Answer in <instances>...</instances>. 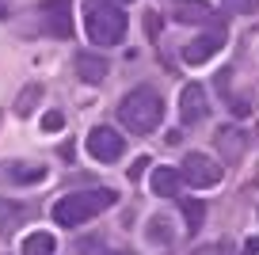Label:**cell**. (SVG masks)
I'll list each match as a JSON object with an SVG mask.
<instances>
[{
  "label": "cell",
  "mask_w": 259,
  "mask_h": 255,
  "mask_svg": "<svg viewBox=\"0 0 259 255\" xmlns=\"http://www.w3.org/2000/svg\"><path fill=\"white\" fill-rule=\"evenodd\" d=\"M168 225H171V217H160V214H156L153 221H149V240H153V244H168V240H171V229H168Z\"/></svg>",
  "instance_id": "cell-17"
},
{
  "label": "cell",
  "mask_w": 259,
  "mask_h": 255,
  "mask_svg": "<svg viewBox=\"0 0 259 255\" xmlns=\"http://www.w3.org/2000/svg\"><path fill=\"white\" fill-rule=\"evenodd\" d=\"M122 149H126V141H122L118 130H111V126L88 130V156L92 160H99V164H114V160L122 156Z\"/></svg>",
  "instance_id": "cell-4"
},
{
  "label": "cell",
  "mask_w": 259,
  "mask_h": 255,
  "mask_svg": "<svg viewBox=\"0 0 259 255\" xmlns=\"http://www.w3.org/2000/svg\"><path fill=\"white\" fill-rule=\"evenodd\" d=\"M114 4H130V0H114Z\"/></svg>",
  "instance_id": "cell-25"
},
{
  "label": "cell",
  "mask_w": 259,
  "mask_h": 255,
  "mask_svg": "<svg viewBox=\"0 0 259 255\" xmlns=\"http://www.w3.org/2000/svg\"><path fill=\"white\" fill-rule=\"evenodd\" d=\"M4 16H8V4H4V0H0V19H4Z\"/></svg>",
  "instance_id": "cell-24"
},
{
  "label": "cell",
  "mask_w": 259,
  "mask_h": 255,
  "mask_svg": "<svg viewBox=\"0 0 259 255\" xmlns=\"http://www.w3.org/2000/svg\"><path fill=\"white\" fill-rule=\"evenodd\" d=\"M160 118H164V103H160V96H156L153 88H134V92L122 96L118 122L130 130V134H138V137L153 134V130L160 126Z\"/></svg>",
  "instance_id": "cell-1"
},
{
  "label": "cell",
  "mask_w": 259,
  "mask_h": 255,
  "mask_svg": "<svg viewBox=\"0 0 259 255\" xmlns=\"http://www.w3.org/2000/svg\"><path fill=\"white\" fill-rule=\"evenodd\" d=\"M145 167H149V156H138L134 164H130V179H141V176H145Z\"/></svg>",
  "instance_id": "cell-21"
},
{
  "label": "cell",
  "mask_w": 259,
  "mask_h": 255,
  "mask_svg": "<svg viewBox=\"0 0 259 255\" xmlns=\"http://www.w3.org/2000/svg\"><path fill=\"white\" fill-rule=\"evenodd\" d=\"M8 179H12V183H19V187L42 183V179H46V167H42V164H12Z\"/></svg>",
  "instance_id": "cell-13"
},
{
  "label": "cell",
  "mask_w": 259,
  "mask_h": 255,
  "mask_svg": "<svg viewBox=\"0 0 259 255\" xmlns=\"http://www.w3.org/2000/svg\"><path fill=\"white\" fill-rule=\"evenodd\" d=\"M221 50H225V27H218V31L202 34V38L187 42L183 46V61L187 65H202V61H210L213 54H221Z\"/></svg>",
  "instance_id": "cell-6"
},
{
  "label": "cell",
  "mask_w": 259,
  "mask_h": 255,
  "mask_svg": "<svg viewBox=\"0 0 259 255\" xmlns=\"http://www.w3.org/2000/svg\"><path fill=\"white\" fill-rule=\"evenodd\" d=\"M183 221H187V229H191V232H198V229H202V221H206V206L187 198L183 202Z\"/></svg>",
  "instance_id": "cell-16"
},
{
  "label": "cell",
  "mask_w": 259,
  "mask_h": 255,
  "mask_svg": "<svg viewBox=\"0 0 259 255\" xmlns=\"http://www.w3.org/2000/svg\"><path fill=\"white\" fill-rule=\"evenodd\" d=\"M229 12H236V16H251V12H259V0H221Z\"/></svg>",
  "instance_id": "cell-18"
},
{
  "label": "cell",
  "mask_w": 259,
  "mask_h": 255,
  "mask_svg": "<svg viewBox=\"0 0 259 255\" xmlns=\"http://www.w3.org/2000/svg\"><path fill=\"white\" fill-rule=\"evenodd\" d=\"M206 114H210L206 88H202V84H187V88L179 92V118H183L187 126H194V122H202Z\"/></svg>",
  "instance_id": "cell-7"
},
{
  "label": "cell",
  "mask_w": 259,
  "mask_h": 255,
  "mask_svg": "<svg viewBox=\"0 0 259 255\" xmlns=\"http://www.w3.org/2000/svg\"><path fill=\"white\" fill-rule=\"evenodd\" d=\"M153 191L160 194V198H176V194L183 191V176H179L176 167H156L153 172Z\"/></svg>",
  "instance_id": "cell-12"
},
{
  "label": "cell",
  "mask_w": 259,
  "mask_h": 255,
  "mask_svg": "<svg viewBox=\"0 0 259 255\" xmlns=\"http://www.w3.org/2000/svg\"><path fill=\"white\" fill-rule=\"evenodd\" d=\"M38 99H42V84H27V88L16 96V114H19V118H27V114L38 107Z\"/></svg>",
  "instance_id": "cell-15"
},
{
  "label": "cell",
  "mask_w": 259,
  "mask_h": 255,
  "mask_svg": "<svg viewBox=\"0 0 259 255\" xmlns=\"http://www.w3.org/2000/svg\"><path fill=\"white\" fill-rule=\"evenodd\" d=\"M240 255H259V236H248V240H244Z\"/></svg>",
  "instance_id": "cell-23"
},
{
  "label": "cell",
  "mask_w": 259,
  "mask_h": 255,
  "mask_svg": "<svg viewBox=\"0 0 259 255\" xmlns=\"http://www.w3.org/2000/svg\"><path fill=\"white\" fill-rule=\"evenodd\" d=\"M244 149H248V134H244V130H236V126L218 130V152H221L225 164H236V160L244 156Z\"/></svg>",
  "instance_id": "cell-8"
},
{
  "label": "cell",
  "mask_w": 259,
  "mask_h": 255,
  "mask_svg": "<svg viewBox=\"0 0 259 255\" xmlns=\"http://www.w3.org/2000/svg\"><path fill=\"white\" fill-rule=\"evenodd\" d=\"M145 31H149V38H156V31H160V19H156V12H149V16H145Z\"/></svg>",
  "instance_id": "cell-22"
},
{
  "label": "cell",
  "mask_w": 259,
  "mask_h": 255,
  "mask_svg": "<svg viewBox=\"0 0 259 255\" xmlns=\"http://www.w3.org/2000/svg\"><path fill=\"white\" fill-rule=\"evenodd\" d=\"M176 19L179 23H210L213 12L206 0H176Z\"/></svg>",
  "instance_id": "cell-11"
},
{
  "label": "cell",
  "mask_w": 259,
  "mask_h": 255,
  "mask_svg": "<svg viewBox=\"0 0 259 255\" xmlns=\"http://www.w3.org/2000/svg\"><path fill=\"white\" fill-rule=\"evenodd\" d=\"M42 16H46V27L57 34V38H69V34H73V19H69V0H46Z\"/></svg>",
  "instance_id": "cell-9"
},
{
  "label": "cell",
  "mask_w": 259,
  "mask_h": 255,
  "mask_svg": "<svg viewBox=\"0 0 259 255\" xmlns=\"http://www.w3.org/2000/svg\"><path fill=\"white\" fill-rule=\"evenodd\" d=\"M191 255H233V244H229V240H213V244H202Z\"/></svg>",
  "instance_id": "cell-19"
},
{
  "label": "cell",
  "mask_w": 259,
  "mask_h": 255,
  "mask_svg": "<svg viewBox=\"0 0 259 255\" xmlns=\"http://www.w3.org/2000/svg\"><path fill=\"white\" fill-rule=\"evenodd\" d=\"M114 202H118V194H114L111 187H99V191H73L54 206V221L65 225V229H69V225H84L96 214L111 209Z\"/></svg>",
  "instance_id": "cell-3"
},
{
  "label": "cell",
  "mask_w": 259,
  "mask_h": 255,
  "mask_svg": "<svg viewBox=\"0 0 259 255\" xmlns=\"http://www.w3.org/2000/svg\"><path fill=\"white\" fill-rule=\"evenodd\" d=\"M76 72H80V80L84 84H99V80L111 72V65H107V57H99V54H76Z\"/></svg>",
  "instance_id": "cell-10"
},
{
  "label": "cell",
  "mask_w": 259,
  "mask_h": 255,
  "mask_svg": "<svg viewBox=\"0 0 259 255\" xmlns=\"http://www.w3.org/2000/svg\"><path fill=\"white\" fill-rule=\"evenodd\" d=\"M179 176L191 187H213V183H221V164L210 160L206 152H191L183 160V167H179Z\"/></svg>",
  "instance_id": "cell-5"
},
{
  "label": "cell",
  "mask_w": 259,
  "mask_h": 255,
  "mask_svg": "<svg viewBox=\"0 0 259 255\" xmlns=\"http://www.w3.org/2000/svg\"><path fill=\"white\" fill-rule=\"evenodd\" d=\"M54 247H57V240L50 232H31L23 240V255H54Z\"/></svg>",
  "instance_id": "cell-14"
},
{
  "label": "cell",
  "mask_w": 259,
  "mask_h": 255,
  "mask_svg": "<svg viewBox=\"0 0 259 255\" xmlns=\"http://www.w3.org/2000/svg\"><path fill=\"white\" fill-rule=\"evenodd\" d=\"M84 31L99 46H118L126 38V12L114 0H84Z\"/></svg>",
  "instance_id": "cell-2"
},
{
  "label": "cell",
  "mask_w": 259,
  "mask_h": 255,
  "mask_svg": "<svg viewBox=\"0 0 259 255\" xmlns=\"http://www.w3.org/2000/svg\"><path fill=\"white\" fill-rule=\"evenodd\" d=\"M65 126V114L61 111H46L42 114V130H50V134H57V130Z\"/></svg>",
  "instance_id": "cell-20"
}]
</instances>
